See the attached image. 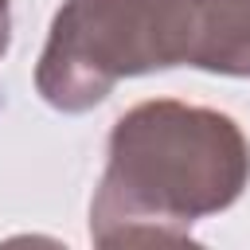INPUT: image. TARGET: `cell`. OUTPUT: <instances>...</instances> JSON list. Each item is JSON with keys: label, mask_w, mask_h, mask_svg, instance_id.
Returning <instances> with one entry per match:
<instances>
[{"label": "cell", "mask_w": 250, "mask_h": 250, "mask_svg": "<svg viewBox=\"0 0 250 250\" xmlns=\"http://www.w3.org/2000/svg\"><path fill=\"white\" fill-rule=\"evenodd\" d=\"M250 184V141L230 113L176 98L125 109L109 129L105 172L90 199V238L188 242Z\"/></svg>", "instance_id": "obj_1"}, {"label": "cell", "mask_w": 250, "mask_h": 250, "mask_svg": "<svg viewBox=\"0 0 250 250\" xmlns=\"http://www.w3.org/2000/svg\"><path fill=\"white\" fill-rule=\"evenodd\" d=\"M12 43V0H0V59L8 55Z\"/></svg>", "instance_id": "obj_4"}, {"label": "cell", "mask_w": 250, "mask_h": 250, "mask_svg": "<svg viewBox=\"0 0 250 250\" xmlns=\"http://www.w3.org/2000/svg\"><path fill=\"white\" fill-rule=\"evenodd\" d=\"M188 66L250 78V0H195Z\"/></svg>", "instance_id": "obj_3"}, {"label": "cell", "mask_w": 250, "mask_h": 250, "mask_svg": "<svg viewBox=\"0 0 250 250\" xmlns=\"http://www.w3.org/2000/svg\"><path fill=\"white\" fill-rule=\"evenodd\" d=\"M195 0H62L51 20L35 90L51 109L86 113L121 78L188 66Z\"/></svg>", "instance_id": "obj_2"}]
</instances>
